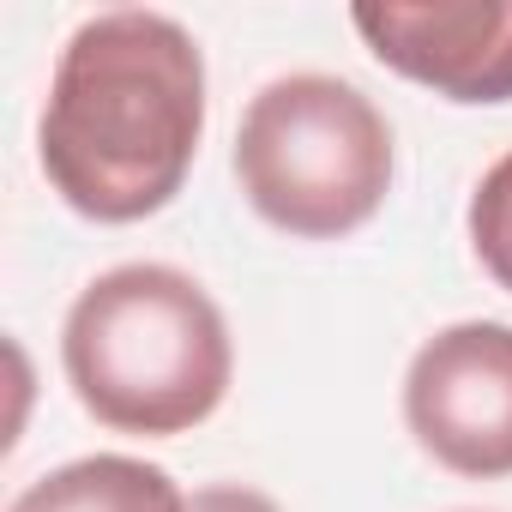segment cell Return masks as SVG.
I'll return each mask as SVG.
<instances>
[{
    "label": "cell",
    "instance_id": "ba28073f",
    "mask_svg": "<svg viewBox=\"0 0 512 512\" xmlns=\"http://www.w3.org/2000/svg\"><path fill=\"white\" fill-rule=\"evenodd\" d=\"M187 512H278L260 488H241V482H217V488H199L187 500Z\"/></svg>",
    "mask_w": 512,
    "mask_h": 512
},
{
    "label": "cell",
    "instance_id": "277c9868",
    "mask_svg": "<svg viewBox=\"0 0 512 512\" xmlns=\"http://www.w3.org/2000/svg\"><path fill=\"white\" fill-rule=\"evenodd\" d=\"M404 422L452 476H512V326L464 320L434 332L410 356Z\"/></svg>",
    "mask_w": 512,
    "mask_h": 512
},
{
    "label": "cell",
    "instance_id": "7a4b0ae2",
    "mask_svg": "<svg viewBox=\"0 0 512 512\" xmlns=\"http://www.w3.org/2000/svg\"><path fill=\"white\" fill-rule=\"evenodd\" d=\"M61 368L103 428L169 440L223 404L235 344L187 272L133 260L79 290L61 326Z\"/></svg>",
    "mask_w": 512,
    "mask_h": 512
},
{
    "label": "cell",
    "instance_id": "8992f818",
    "mask_svg": "<svg viewBox=\"0 0 512 512\" xmlns=\"http://www.w3.org/2000/svg\"><path fill=\"white\" fill-rule=\"evenodd\" d=\"M7 512H187V494L163 464L127 452H91L37 476Z\"/></svg>",
    "mask_w": 512,
    "mask_h": 512
},
{
    "label": "cell",
    "instance_id": "6da1fadb",
    "mask_svg": "<svg viewBox=\"0 0 512 512\" xmlns=\"http://www.w3.org/2000/svg\"><path fill=\"white\" fill-rule=\"evenodd\" d=\"M205 133V55L169 13L115 7L85 19L49 79L37 157L49 187L91 223L163 211Z\"/></svg>",
    "mask_w": 512,
    "mask_h": 512
},
{
    "label": "cell",
    "instance_id": "52a82bcc",
    "mask_svg": "<svg viewBox=\"0 0 512 512\" xmlns=\"http://www.w3.org/2000/svg\"><path fill=\"white\" fill-rule=\"evenodd\" d=\"M464 223H470V247H476L482 272L512 296V151L476 181Z\"/></svg>",
    "mask_w": 512,
    "mask_h": 512
},
{
    "label": "cell",
    "instance_id": "5b68a950",
    "mask_svg": "<svg viewBox=\"0 0 512 512\" xmlns=\"http://www.w3.org/2000/svg\"><path fill=\"white\" fill-rule=\"evenodd\" d=\"M350 25L380 67L452 103H512V0H362Z\"/></svg>",
    "mask_w": 512,
    "mask_h": 512
},
{
    "label": "cell",
    "instance_id": "3957f363",
    "mask_svg": "<svg viewBox=\"0 0 512 512\" xmlns=\"http://www.w3.org/2000/svg\"><path fill=\"white\" fill-rule=\"evenodd\" d=\"M235 181L272 229L296 241H338L392 193V127L350 79H272L241 115Z\"/></svg>",
    "mask_w": 512,
    "mask_h": 512
}]
</instances>
